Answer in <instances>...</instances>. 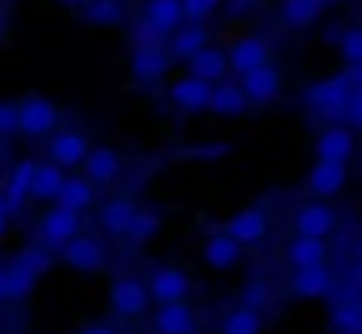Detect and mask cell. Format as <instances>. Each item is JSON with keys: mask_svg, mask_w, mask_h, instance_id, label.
<instances>
[{"mask_svg": "<svg viewBox=\"0 0 362 334\" xmlns=\"http://www.w3.org/2000/svg\"><path fill=\"white\" fill-rule=\"evenodd\" d=\"M358 79H362V64H348V71H344V75H334V79L316 82V86L305 93V103H309L313 110H320V114L337 117L341 103H344V100H348V93L358 86Z\"/></svg>", "mask_w": 362, "mask_h": 334, "instance_id": "1", "label": "cell"}, {"mask_svg": "<svg viewBox=\"0 0 362 334\" xmlns=\"http://www.w3.org/2000/svg\"><path fill=\"white\" fill-rule=\"evenodd\" d=\"M47 267H50L47 249H40V246L22 249V253L4 267V277H8V299H25V295L36 288V281H40V274H43Z\"/></svg>", "mask_w": 362, "mask_h": 334, "instance_id": "2", "label": "cell"}, {"mask_svg": "<svg viewBox=\"0 0 362 334\" xmlns=\"http://www.w3.org/2000/svg\"><path fill=\"white\" fill-rule=\"evenodd\" d=\"M146 292H149V302H156V306H160V302H181V299H189L192 281H189V274L181 270V267L156 263V267L149 270Z\"/></svg>", "mask_w": 362, "mask_h": 334, "instance_id": "3", "label": "cell"}, {"mask_svg": "<svg viewBox=\"0 0 362 334\" xmlns=\"http://www.w3.org/2000/svg\"><path fill=\"white\" fill-rule=\"evenodd\" d=\"M64 263L78 274H100L107 267V246L96 235H71L64 242Z\"/></svg>", "mask_w": 362, "mask_h": 334, "instance_id": "4", "label": "cell"}, {"mask_svg": "<svg viewBox=\"0 0 362 334\" xmlns=\"http://www.w3.org/2000/svg\"><path fill=\"white\" fill-rule=\"evenodd\" d=\"M146 33H149V29H146ZM167 64H170V57H167V50L160 47V40H156L153 33L132 47V75H135V79L156 82V79L167 75Z\"/></svg>", "mask_w": 362, "mask_h": 334, "instance_id": "5", "label": "cell"}, {"mask_svg": "<svg viewBox=\"0 0 362 334\" xmlns=\"http://www.w3.org/2000/svg\"><path fill=\"white\" fill-rule=\"evenodd\" d=\"M57 125V107L47 96H25L18 103V132L29 139H40L47 132H54Z\"/></svg>", "mask_w": 362, "mask_h": 334, "instance_id": "6", "label": "cell"}, {"mask_svg": "<svg viewBox=\"0 0 362 334\" xmlns=\"http://www.w3.org/2000/svg\"><path fill=\"white\" fill-rule=\"evenodd\" d=\"M281 86H284V75L270 61H263L259 68H252V71L242 75V93H245L249 103H270V100H277Z\"/></svg>", "mask_w": 362, "mask_h": 334, "instance_id": "7", "label": "cell"}, {"mask_svg": "<svg viewBox=\"0 0 362 334\" xmlns=\"http://www.w3.org/2000/svg\"><path fill=\"white\" fill-rule=\"evenodd\" d=\"M110 306L117 316H142L149 309V292L139 277H117L110 284Z\"/></svg>", "mask_w": 362, "mask_h": 334, "instance_id": "8", "label": "cell"}, {"mask_svg": "<svg viewBox=\"0 0 362 334\" xmlns=\"http://www.w3.org/2000/svg\"><path fill=\"white\" fill-rule=\"evenodd\" d=\"M210 89H214V82H203L196 75H185V79H177L170 86V103L181 114H199V110L210 107Z\"/></svg>", "mask_w": 362, "mask_h": 334, "instance_id": "9", "label": "cell"}, {"mask_svg": "<svg viewBox=\"0 0 362 334\" xmlns=\"http://www.w3.org/2000/svg\"><path fill=\"white\" fill-rule=\"evenodd\" d=\"M153 327H156V334H196L199 320H196L192 306L181 299V302H160Z\"/></svg>", "mask_w": 362, "mask_h": 334, "instance_id": "10", "label": "cell"}, {"mask_svg": "<svg viewBox=\"0 0 362 334\" xmlns=\"http://www.w3.org/2000/svg\"><path fill=\"white\" fill-rule=\"evenodd\" d=\"M82 167L93 185H110L121 175V153L110 146H89V153L82 156Z\"/></svg>", "mask_w": 362, "mask_h": 334, "instance_id": "11", "label": "cell"}, {"mask_svg": "<svg viewBox=\"0 0 362 334\" xmlns=\"http://www.w3.org/2000/svg\"><path fill=\"white\" fill-rule=\"evenodd\" d=\"M291 292L298 299H323L334 292V274L327 263H313V267H295L291 277Z\"/></svg>", "mask_w": 362, "mask_h": 334, "instance_id": "12", "label": "cell"}, {"mask_svg": "<svg viewBox=\"0 0 362 334\" xmlns=\"http://www.w3.org/2000/svg\"><path fill=\"white\" fill-rule=\"evenodd\" d=\"M267 228H270V217H267L263 207H245V210H238V214L228 221V235H231L235 242H242V246L259 242V238L267 235Z\"/></svg>", "mask_w": 362, "mask_h": 334, "instance_id": "13", "label": "cell"}, {"mask_svg": "<svg viewBox=\"0 0 362 334\" xmlns=\"http://www.w3.org/2000/svg\"><path fill=\"white\" fill-rule=\"evenodd\" d=\"M355 149V139H351V128L348 125H330L320 132L316 139V160H334V163H344Z\"/></svg>", "mask_w": 362, "mask_h": 334, "instance_id": "14", "label": "cell"}, {"mask_svg": "<svg viewBox=\"0 0 362 334\" xmlns=\"http://www.w3.org/2000/svg\"><path fill=\"white\" fill-rule=\"evenodd\" d=\"M334 228H337V217H334V210L323 207V203H305V207L295 210V231H298V235L327 238Z\"/></svg>", "mask_w": 362, "mask_h": 334, "instance_id": "15", "label": "cell"}, {"mask_svg": "<svg viewBox=\"0 0 362 334\" xmlns=\"http://www.w3.org/2000/svg\"><path fill=\"white\" fill-rule=\"evenodd\" d=\"M78 228H82V214L68 210V207H54L50 214H43V224H40V231L50 246H64L71 235H78Z\"/></svg>", "mask_w": 362, "mask_h": 334, "instance_id": "16", "label": "cell"}, {"mask_svg": "<svg viewBox=\"0 0 362 334\" xmlns=\"http://www.w3.org/2000/svg\"><path fill=\"white\" fill-rule=\"evenodd\" d=\"M263 61H270V47H267V40H263V36H245V40H238V43L231 47L228 68H231L235 75H245V71L259 68Z\"/></svg>", "mask_w": 362, "mask_h": 334, "instance_id": "17", "label": "cell"}, {"mask_svg": "<svg viewBox=\"0 0 362 334\" xmlns=\"http://www.w3.org/2000/svg\"><path fill=\"white\" fill-rule=\"evenodd\" d=\"M86 153H89V139H86V132H78V128L61 132V135L50 139V160H54L57 167H78Z\"/></svg>", "mask_w": 362, "mask_h": 334, "instance_id": "18", "label": "cell"}, {"mask_svg": "<svg viewBox=\"0 0 362 334\" xmlns=\"http://www.w3.org/2000/svg\"><path fill=\"white\" fill-rule=\"evenodd\" d=\"M348 182V171L344 163H334V160H316L313 171H309V192L313 196H337Z\"/></svg>", "mask_w": 362, "mask_h": 334, "instance_id": "19", "label": "cell"}, {"mask_svg": "<svg viewBox=\"0 0 362 334\" xmlns=\"http://www.w3.org/2000/svg\"><path fill=\"white\" fill-rule=\"evenodd\" d=\"M181 22H185V15H181V0H149L146 4V29L153 36H167Z\"/></svg>", "mask_w": 362, "mask_h": 334, "instance_id": "20", "label": "cell"}, {"mask_svg": "<svg viewBox=\"0 0 362 334\" xmlns=\"http://www.w3.org/2000/svg\"><path fill=\"white\" fill-rule=\"evenodd\" d=\"M189 75H196V79H203V82H221L224 75H228V54L224 50H217V47H199L189 61Z\"/></svg>", "mask_w": 362, "mask_h": 334, "instance_id": "21", "label": "cell"}, {"mask_svg": "<svg viewBox=\"0 0 362 334\" xmlns=\"http://www.w3.org/2000/svg\"><path fill=\"white\" fill-rule=\"evenodd\" d=\"M206 110H214V114H221V117H242L245 110H249V100H245V93H242V86H231V82H217L214 89H210V107Z\"/></svg>", "mask_w": 362, "mask_h": 334, "instance_id": "22", "label": "cell"}, {"mask_svg": "<svg viewBox=\"0 0 362 334\" xmlns=\"http://www.w3.org/2000/svg\"><path fill=\"white\" fill-rule=\"evenodd\" d=\"M203 256H206V263H210L214 270H231V267L242 260V242H235L228 231H217V235L206 238Z\"/></svg>", "mask_w": 362, "mask_h": 334, "instance_id": "23", "label": "cell"}, {"mask_svg": "<svg viewBox=\"0 0 362 334\" xmlns=\"http://www.w3.org/2000/svg\"><path fill=\"white\" fill-rule=\"evenodd\" d=\"M61 185H64V167H57L54 160L33 167V182H29V196L33 200H57Z\"/></svg>", "mask_w": 362, "mask_h": 334, "instance_id": "24", "label": "cell"}, {"mask_svg": "<svg viewBox=\"0 0 362 334\" xmlns=\"http://www.w3.org/2000/svg\"><path fill=\"white\" fill-rule=\"evenodd\" d=\"M33 167H36V160H18L15 163V171L8 175V185H4V203H8V210L15 214V210H22V203L29 200V182H33Z\"/></svg>", "mask_w": 362, "mask_h": 334, "instance_id": "25", "label": "cell"}, {"mask_svg": "<svg viewBox=\"0 0 362 334\" xmlns=\"http://www.w3.org/2000/svg\"><path fill=\"white\" fill-rule=\"evenodd\" d=\"M206 43H210V36H206V29H203L199 22H192V25H185V29L177 25V29L170 33V47H167L170 54H167V57L189 61V57H192L199 47H206Z\"/></svg>", "mask_w": 362, "mask_h": 334, "instance_id": "26", "label": "cell"}, {"mask_svg": "<svg viewBox=\"0 0 362 334\" xmlns=\"http://www.w3.org/2000/svg\"><path fill=\"white\" fill-rule=\"evenodd\" d=\"M288 260L295 267H313V263H327V242L313 238V235H295V242L288 246Z\"/></svg>", "mask_w": 362, "mask_h": 334, "instance_id": "27", "label": "cell"}, {"mask_svg": "<svg viewBox=\"0 0 362 334\" xmlns=\"http://www.w3.org/2000/svg\"><path fill=\"white\" fill-rule=\"evenodd\" d=\"M93 196H96V189H93L89 178H68L64 175V185L57 192V207H68V210H78L82 214L93 203Z\"/></svg>", "mask_w": 362, "mask_h": 334, "instance_id": "28", "label": "cell"}, {"mask_svg": "<svg viewBox=\"0 0 362 334\" xmlns=\"http://www.w3.org/2000/svg\"><path fill=\"white\" fill-rule=\"evenodd\" d=\"M132 217H135V203H132V200H110V203L100 210V228H103L107 235H124L128 224H132Z\"/></svg>", "mask_w": 362, "mask_h": 334, "instance_id": "29", "label": "cell"}, {"mask_svg": "<svg viewBox=\"0 0 362 334\" xmlns=\"http://www.w3.org/2000/svg\"><path fill=\"white\" fill-rule=\"evenodd\" d=\"M221 334H263V316L256 306H238L224 316Z\"/></svg>", "mask_w": 362, "mask_h": 334, "instance_id": "30", "label": "cell"}, {"mask_svg": "<svg viewBox=\"0 0 362 334\" xmlns=\"http://www.w3.org/2000/svg\"><path fill=\"white\" fill-rule=\"evenodd\" d=\"M327 327H330V334H362V309H358V302L334 306Z\"/></svg>", "mask_w": 362, "mask_h": 334, "instance_id": "31", "label": "cell"}, {"mask_svg": "<svg viewBox=\"0 0 362 334\" xmlns=\"http://www.w3.org/2000/svg\"><path fill=\"white\" fill-rule=\"evenodd\" d=\"M281 11H284V22L291 29H305V25H313L323 15V4L320 0H284Z\"/></svg>", "mask_w": 362, "mask_h": 334, "instance_id": "32", "label": "cell"}, {"mask_svg": "<svg viewBox=\"0 0 362 334\" xmlns=\"http://www.w3.org/2000/svg\"><path fill=\"white\" fill-rule=\"evenodd\" d=\"M86 18L100 29H117L124 22V8L117 4V0H89L86 4Z\"/></svg>", "mask_w": 362, "mask_h": 334, "instance_id": "33", "label": "cell"}, {"mask_svg": "<svg viewBox=\"0 0 362 334\" xmlns=\"http://www.w3.org/2000/svg\"><path fill=\"white\" fill-rule=\"evenodd\" d=\"M156 228H160V214L156 210H139L135 207V217H132V224H128V238H135V242H149L153 235H156Z\"/></svg>", "mask_w": 362, "mask_h": 334, "instance_id": "34", "label": "cell"}, {"mask_svg": "<svg viewBox=\"0 0 362 334\" xmlns=\"http://www.w3.org/2000/svg\"><path fill=\"white\" fill-rule=\"evenodd\" d=\"M337 117H341V125H348V128H358V125H362V89H358V86L348 93V100L341 103Z\"/></svg>", "mask_w": 362, "mask_h": 334, "instance_id": "35", "label": "cell"}, {"mask_svg": "<svg viewBox=\"0 0 362 334\" xmlns=\"http://www.w3.org/2000/svg\"><path fill=\"white\" fill-rule=\"evenodd\" d=\"M217 8H221V0H181V15H185L189 22H203Z\"/></svg>", "mask_w": 362, "mask_h": 334, "instance_id": "36", "label": "cell"}, {"mask_svg": "<svg viewBox=\"0 0 362 334\" xmlns=\"http://www.w3.org/2000/svg\"><path fill=\"white\" fill-rule=\"evenodd\" d=\"M341 54H344L348 64H362V33L358 29H348L341 36Z\"/></svg>", "mask_w": 362, "mask_h": 334, "instance_id": "37", "label": "cell"}, {"mask_svg": "<svg viewBox=\"0 0 362 334\" xmlns=\"http://www.w3.org/2000/svg\"><path fill=\"white\" fill-rule=\"evenodd\" d=\"M18 132V103L0 100V135H15Z\"/></svg>", "mask_w": 362, "mask_h": 334, "instance_id": "38", "label": "cell"}, {"mask_svg": "<svg viewBox=\"0 0 362 334\" xmlns=\"http://www.w3.org/2000/svg\"><path fill=\"white\" fill-rule=\"evenodd\" d=\"M256 4H259V0H231V4H228V15H231V18H242V15L252 11Z\"/></svg>", "mask_w": 362, "mask_h": 334, "instance_id": "39", "label": "cell"}, {"mask_svg": "<svg viewBox=\"0 0 362 334\" xmlns=\"http://www.w3.org/2000/svg\"><path fill=\"white\" fill-rule=\"evenodd\" d=\"M263 295H267V288H263V284H252V288H245V306H256V309H259Z\"/></svg>", "mask_w": 362, "mask_h": 334, "instance_id": "40", "label": "cell"}, {"mask_svg": "<svg viewBox=\"0 0 362 334\" xmlns=\"http://www.w3.org/2000/svg\"><path fill=\"white\" fill-rule=\"evenodd\" d=\"M8 224H11V210H8V203H4V196H0V235L8 231Z\"/></svg>", "mask_w": 362, "mask_h": 334, "instance_id": "41", "label": "cell"}, {"mask_svg": "<svg viewBox=\"0 0 362 334\" xmlns=\"http://www.w3.org/2000/svg\"><path fill=\"white\" fill-rule=\"evenodd\" d=\"M82 334H117L110 323H89V327H82Z\"/></svg>", "mask_w": 362, "mask_h": 334, "instance_id": "42", "label": "cell"}, {"mask_svg": "<svg viewBox=\"0 0 362 334\" xmlns=\"http://www.w3.org/2000/svg\"><path fill=\"white\" fill-rule=\"evenodd\" d=\"M0 302H8V277H4V263H0Z\"/></svg>", "mask_w": 362, "mask_h": 334, "instance_id": "43", "label": "cell"}, {"mask_svg": "<svg viewBox=\"0 0 362 334\" xmlns=\"http://www.w3.org/2000/svg\"><path fill=\"white\" fill-rule=\"evenodd\" d=\"M320 4H323V8H327V4H337V0H320Z\"/></svg>", "mask_w": 362, "mask_h": 334, "instance_id": "44", "label": "cell"}]
</instances>
